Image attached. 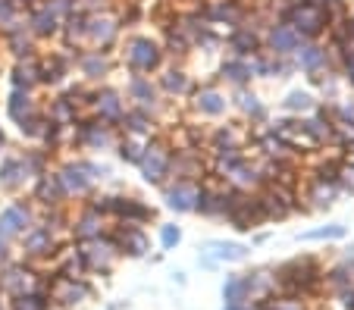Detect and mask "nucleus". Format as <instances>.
<instances>
[{
  "mask_svg": "<svg viewBox=\"0 0 354 310\" xmlns=\"http://www.w3.org/2000/svg\"><path fill=\"white\" fill-rule=\"evenodd\" d=\"M333 13L335 10L317 7V3H310V0H292V3L279 13V22H288L304 41H317L329 28Z\"/></svg>",
  "mask_w": 354,
  "mask_h": 310,
  "instance_id": "nucleus-1",
  "label": "nucleus"
},
{
  "mask_svg": "<svg viewBox=\"0 0 354 310\" xmlns=\"http://www.w3.org/2000/svg\"><path fill=\"white\" fill-rule=\"evenodd\" d=\"M169 163H173V144L163 135H151V142L141 148V157L135 166L141 169V179L147 185H167L169 182Z\"/></svg>",
  "mask_w": 354,
  "mask_h": 310,
  "instance_id": "nucleus-2",
  "label": "nucleus"
},
{
  "mask_svg": "<svg viewBox=\"0 0 354 310\" xmlns=\"http://www.w3.org/2000/svg\"><path fill=\"white\" fill-rule=\"evenodd\" d=\"M163 57H167V50H163L160 41L145 38V35H135V38H129L126 48H122V63H126V66L132 69L135 75L157 72V69L163 66Z\"/></svg>",
  "mask_w": 354,
  "mask_h": 310,
  "instance_id": "nucleus-3",
  "label": "nucleus"
},
{
  "mask_svg": "<svg viewBox=\"0 0 354 310\" xmlns=\"http://www.w3.org/2000/svg\"><path fill=\"white\" fill-rule=\"evenodd\" d=\"M91 207L100 216H113L120 223H132V226H145L154 220V207L141 204L138 197H94Z\"/></svg>",
  "mask_w": 354,
  "mask_h": 310,
  "instance_id": "nucleus-4",
  "label": "nucleus"
},
{
  "mask_svg": "<svg viewBox=\"0 0 354 310\" xmlns=\"http://www.w3.org/2000/svg\"><path fill=\"white\" fill-rule=\"evenodd\" d=\"M292 63L308 75L314 85H323V81L329 79V69H333L329 50L323 48V44H317V41H301V48L292 54Z\"/></svg>",
  "mask_w": 354,
  "mask_h": 310,
  "instance_id": "nucleus-5",
  "label": "nucleus"
},
{
  "mask_svg": "<svg viewBox=\"0 0 354 310\" xmlns=\"http://www.w3.org/2000/svg\"><path fill=\"white\" fill-rule=\"evenodd\" d=\"M79 257H82L88 273H100V276H104V273H110L116 267L120 248L113 244L110 235H100V238H91V242H82Z\"/></svg>",
  "mask_w": 354,
  "mask_h": 310,
  "instance_id": "nucleus-6",
  "label": "nucleus"
},
{
  "mask_svg": "<svg viewBox=\"0 0 354 310\" xmlns=\"http://www.w3.org/2000/svg\"><path fill=\"white\" fill-rule=\"evenodd\" d=\"M73 126H79L73 132V142L79 144V148H85V151H107V148H113L116 144V135H113V126H110V122H100V119L79 122L75 119Z\"/></svg>",
  "mask_w": 354,
  "mask_h": 310,
  "instance_id": "nucleus-7",
  "label": "nucleus"
},
{
  "mask_svg": "<svg viewBox=\"0 0 354 310\" xmlns=\"http://www.w3.org/2000/svg\"><path fill=\"white\" fill-rule=\"evenodd\" d=\"M85 298H91V285L85 282V279H66L57 273L54 279H50V295H47V301L54 304V307H75V304H82Z\"/></svg>",
  "mask_w": 354,
  "mask_h": 310,
  "instance_id": "nucleus-8",
  "label": "nucleus"
},
{
  "mask_svg": "<svg viewBox=\"0 0 354 310\" xmlns=\"http://www.w3.org/2000/svg\"><path fill=\"white\" fill-rule=\"evenodd\" d=\"M301 35L295 32L288 22H270V28H267V35H263V50L267 54H273V57H292L295 50L301 48Z\"/></svg>",
  "mask_w": 354,
  "mask_h": 310,
  "instance_id": "nucleus-9",
  "label": "nucleus"
},
{
  "mask_svg": "<svg viewBox=\"0 0 354 310\" xmlns=\"http://www.w3.org/2000/svg\"><path fill=\"white\" fill-rule=\"evenodd\" d=\"M32 226H35V216H32V207H28V204L16 201V204L0 210V242L26 235Z\"/></svg>",
  "mask_w": 354,
  "mask_h": 310,
  "instance_id": "nucleus-10",
  "label": "nucleus"
},
{
  "mask_svg": "<svg viewBox=\"0 0 354 310\" xmlns=\"http://www.w3.org/2000/svg\"><path fill=\"white\" fill-rule=\"evenodd\" d=\"M198 191L201 185L192 179H173V182L163 185V197H167V207L176 213H194V204H198Z\"/></svg>",
  "mask_w": 354,
  "mask_h": 310,
  "instance_id": "nucleus-11",
  "label": "nucleus"
},
{
  "mask_svg": "<svg viewBox=\"0 0 354 310\" xmlns=\"http://www.w3.org/2000/svg\"><path fill=\"white\" fill-rule=\"evenodd\" d=\"M113 244L120 248V254H129V257H145L151 242H147V232L141 226H132V223H120L113 232H110Z\"/></svg>",
  "mask_w": 354,
  "mask_h": 310,
  "instance_id": "nucleus-12",
  "label": "nucleus"
},
{
  "mask_svg": "<svg viewBox=\"0 0 354 310\" xmlns=\"http://www.w3.org/2000/svg\"><path fill=\"white\" fill-rule=\"evenodd\" d=\"M120 19H113V16H97V13H91L88 16V32H85V38L91 41L97 50H107V48H113V41L120 38ZM110 54V50H107Z\"/></svg>",
  "mask_w": 354,
  "mask_h": 310,
  "instance_id": "nucleus-13",
  "label": "nucleus"
},
{
  "mask_svg": "<svg viewBox=\"0 0 354 310\" xmlns=\"http://www.w3.org/2000/svg\"><path fill=\"white\" fill-rule=\"evenodd\" d=\"M248 244L241 242H220V238H214V242H204V248H201V263L204 267H214V263L226 260V263H239L248 257Z\"/></svg>",
  "mask_w": 354,
  "mask_h": 310,
  "instance_id": "nucleus-14",
  "label": "nucleus"
},
{
  "mask_svg": "<svg viewBox=\"0 0 354 310\" xmlns=\"http://www.w3.org/2000/svg\"><path fill=\"white\" fill-rule=\"evenodd\" d=\"M91 110L94 116H97L100 122H120L122 113H126V104H122V95L116 91V88H97L91 97Z\"/></svg>",
  "mask_w": 354,
  "mask_h": 310,
  "instance_id": "nucleus-15",
  "label": "nucleus"
},
{
  "mask_svg": "<svg viewBox=\"0 0 354 310\" xmlns=\"http://www.w3.org/2000/svg\"><path fill=\"white\" fill-rule=\"evenodd\" d=\"M229 107V97L223 95L220 88L214 85H204L198 88V91H192V110L198 116H210V119H216V116H223Z\"/></svg>",
  "mask_w": 354,
  "mask_h": 310,
  "instance_id": "nucleus-16",
  "label": "nucleus"
},
{
  "mask_svg": "<svg viewBox=\"0 0 354 310\" xmlns=\"http://www.w3.org/2000/svg\"><path fill=\"white\" fill-rule=\"evenodd\" d=\"M22 251L26 257H54L60 251L54 238V229H47V226H32V229L22 235Z\"/></svg>",
  "mask_w": 354,
  "mask_h": 310,
  "instance_id": "nucleus-17",
  "label": "nucleus"
},
{
  "mask_svg": "<svg viewBox=\"0 0 354 310\" xmlns=\"http://www.w3.org/2000/svg\"><path fill=\"white\" fill-rule=\"evenodd\" d=\"M75 69H79L85 79L97 81V79H107L110 75L113 60L107 57V50H79V54H75Z\"/></svg>",
  "mask_w": 354,
  "mask_h": 310,
  "instance_id": "nucleus-18",
  "label": "nucleus"
},
{
  "mask_svg": "<svg viewBox=\"0 0 354 310\" xmlns=\"http://www.w3.org/2000/svg\"><path fill=\"white\" fill-rule=\"evenodd\" d=\"M201 19L207 22V26H235L239 28L241 22H245V10L235 3V0H214L210 7H204V13H201Z\"/></svg>",
  "mask_w": 354,
  "mask_h": 310,
  "instance_id": "nucleus-19",
  "label": "nucleus"
},
{
  "mask_svg": "<svg viewBox=\"0 0 354 310\" xmlns=\"http://www.w3.org/2000/svg\"><path fill=\"white\" fill-rule=\"evenodd\" d=\"M126 95L135 107L147 110V113H154L157 110V85L151 81V75H135L132 72V79H129V85H126Z\"/></svg>",
  "mask_w": 354,
  "mask_h": 310,
  "instance_id": "nucleus-20",
  "label": "nucleus"
},
{
  "mask_svg": "<svg viewBox=\"0 0 354 310\" xmlns=\"http://www.w3.org/2000/svg\"><path fill=\"white\" fill-rule=\"evenodd\" d=\"M226 44H229V50H232V57H248V60H251V57L263 54V38L248 26L235 28V32L226 38Z\"/></svg>",
  "mask_w": 354,
  "mask_h": 310,
  "instance_id": "nucleus-21",
  "label": "nucleus"
},
{
  "mask_svg": "<svg viewBox=\"0 0 354 310\" xmlns=\"http://www.w3.org/2000/svg\"><path fill=\"white\" fill-rule=\"evenodd\" d=\"M35 201L41 204V207H60L63 201H66V191H63L60 179H57V173H41L38 179H35Z\"/></svg>",
  "mask_w": 354,
  "mask_h": 310,
  "instance_id": "nucleus-22",
  "label": "nucleus"
},
{
  "mask_svg": "<svg viewBox=\"0 0 354 310\" xmlns=\"http://www.w3.org/2000/svg\"><path fill=\"white\" fill-rule=\"evenodd\" d=\"M57 179H60V185H63V191H66V197L91 195V188H94V179H88V175L82 173L79 166H75V160L57 169Z\"/></svg>",
  "mask_w": 354,
  "mask_h": 310,
  "instance_id": "nucleus-23",
  "label": "nucleus"
},
{
  "mask_svg": "<svg viewBox=\"0 0 354 310\" xmlns=\"http://www.w3.org/2000/svg\"><path fill=\"white\" fill-rule=\"evenodd\" d=\"M63 19L54 13V10L47 7V3H41V7H35L32 13H28V32L35 35V38H54L57 32H60Z\"/></svg>",
  "mask_w": 354,
  "mask_h": 310,
  "instance_id": "nucleus-24",
  "label": "nucleus"
},
{
  "mask_svg": "<svg viewBox=\"0 0 354 310\" xmlns=\"http://www.w3.org/2000/svg\"><path fill=\"white\" fill-rule=\"evenodd\" d=\"M226 185H229V188H239V191H245V195H251V191L263 188L261 166H254V163H251V160L239 163V166H235L232 173L226 175Z\"/></svg>",
  "mask_w": 354,
  "mask_h": 310,
  "instance_id": "nucleus-25",
  "label": "nucleus"
},
{
  "mask_svg": "<svg viewBox=\"0 0 354 310\" xmlns=\"http://www.w3.org/2000/svg\"><path fill=\"white\" fill-rule=\"evenodd\" d=\"M220 79L229 81L232 88H248L251 79H254V63L248 60V57H229L220 66Z\"/></svg>",
  "mask_w": 354,
  "mask_h": 310,
  "instance_id": "nucleus-26",
  "label": "nucleus"
},
{
  "mask_svg": "<svg viewBox=\"0 0 354 310\" xmlns=\"http://www.w3.org/2000/svg\"><path fill=\"white\" fill-rule=\"evenodd\" d=\"M0 285L10 291L13 298H19V295H35V291H44L38 285V279H35V273L32 270H26V267H10L7 270V276L0 279Z\"/></svg>",
  "mask_w": 354,
  "mask_h": 310,
  "instance_id": "nucleus-27",
  "label": "nucleus"
},
{
  "mask_svg": "<svg viewBox=\"0 0 354 310\" xmlns=\"http://www.w3.org/2000/svg\"><path fill=\"white\" fill-rule=\"evenodd\" d=\"M73 232H75V238H79V242H91V238H100V235H104V216H100L97 210L88 204V207H82V213L75 216Z\"/></svg>",
  "mask_w": 354,
  "mask_h": 310,
  "instance_id": "nucleus-28",
  "label": "nucleus"
},
{
  "mask_svg": "<svg viewBox=\"0 0 354 310\" xmlns=\"http://www.w3.org/2000/svg\"><path fill=\"white\" fill-rule=\"evenodd\" d=\"M251 63H254V75H261V79H286L295 69V63L288 57H273V54H257L251 57Z\"/></svg>",
  "mask_w": 354,
  "mask_h": 310,
  "instance_id": "nucleus-29",
  "label": "nucleus"
},
{
  "mask_svg": "<svg viewBox=\"0 0 354 310\" xmlns=\"http://www.w3.org/2000/svg\"><path fill=\"white\" fill-rule=\"evenodd\" d=\"M120 126L126 128V135H132V138H151L154 135V116L147 113V110H141V107L126 110L122 119H120Z\"/></svg>",
  "mask_w": 354,
  "mask_h": 310,
  "instance_id": "nucleus-30",
  "label": "nucleus"
},
{
  "mask_svg": "<svg viewBox=\"0 0 354 310\" xmlns=\"http://www.w3.org/2000/svg\"><path fill=\"white\" fill-rule=\"evenodd\" d=\"M157 91H163V95H169V97L192 95V91H194L192 75H188L185 69H167V72L160 75V81H157Z\"/></svg>",
  "mask_w": 354,
  "mask_h": 310,
  "instance_id": "nucleus-31",
  "label": "nucleus"
},
{
  "mask_svg": "<svg viewBox=\"0 0 354 310\" xmlns=\"http://www.w3.org/2000/svg\"><path fill=\"white\" fill-rule=\"evenodd\" d=\"M28 179H32V175H28L22 157H7V160L0 163V185H3V188L16 191V188H22Z\"/></svg>",
  "mask_w": 354,
  "mask_h": 310,
  "instance_id": "nucleus-32",
  "label": "nucleus"
},
{
  "mask_svg": "<svg viewBox=\"0 0 354 310\" xmlns=\"http://www.w3.org/2000/svg\"><path fill=\"white\" fill-rule=\"evenodd\" d=\"M235 107H239L251 122L267 119V107H263V101L254 95V91H248V88H235Z\"/></svg>",
  "mask_w": 354,
  "mask_h": 310,
  "instance_id": "nucleus-33",
  "label": "nucleus"
},
{
  "mask_svg": "<svg viewBox=\"0 0 354 310\" xmlns=\"http://www.w3.org/2000/svg\"><path fill=\"white\" fill-rule=\"evenodd\" d=\"M35 110H38V107H35L32 91L13 88V95H10V101H7V113H10V119H13V122H22L26 116H32Z\"/></svg>",
  "mask_w": 354,
  "mask_h": 310,
  "instance_id": "nucleus-34",
  "label": "nucleus"
},
{
  "mask_svg": "<svg viewBox=\"0 0 354 310\" xmlns=\"http://www.w3.org/2000/svg\"><path fill=\"white\" fill-rule=\"evenodd\" d=\"M38 69H41V63L35 57H22L13 69V85L22 88V91H32L38 85Z\"/></svg>",
  "mask_w": 354,
  "mask_h": 310,
  "instance_id": "nucleus-35",
  "label": "nucleus"
},
{
  "mask_svg": "<svg viewBox=\"0 0 354 310\" xmlns=\"http://www.w3.org/2000/svg\"><path fill=\"white\" fill-rule=\"evenodd\" d=\"M282 110L286 113H295V116H310L317 110V97L310 91H288L286 101H282Z\"/></svg>",
  "mask_w": 354,
  "mask_h": 310,
  "instance_id": "nucleus-36",
  "label": "nucleus"
},
{
  "mask_svg": "<svg viewBox=\"0 0 354 310\" xmlns=\"http://www.w3.org/2000/svg\"><path fill=\"white\" fill-rule=\"evenodd\" d=\"M339 182H323V179H310L308 185V201H314V207H329L339 197Z\"/></svg>",
  "mask_w": 354,
  "mask_h": 310,
  "instance_id": "nucleus-37",
  "label": "nucleus"
},
{
  "mask_svg": "<svg viewBox=\"0 0 354 310\" xmlns=\"http://www.w3.org/2000/svg\"><path fill=\"white\" fill-rule=\"evenodd\" d=\"M207 148L210 151H226V148H241L239 144V132L232 126H220L207 135Z\"/></svg>",
  "mask_w": 354,
  "mask_h": 310,
  "instance_id": "nucleus-38",
  "label": "nucleus"
},
{
  "mask_svg": "<svg viewBox=\"0 0 354 310\" xmlns=\"http://www.w3.org/2000/svg\"><path fill=\"white\" fill-rule=\"evenodd\" d=\"M47 119L60 122V126H69V122L79 119V107H73L66 97H57V101L50 104V116H47Z\"/></svg>",
  "mask_w": 354,
  "mask_h": 310,
  "instance_id": "nucleus-39",
  "label": "nucleus"
},
{
  "mask_svg": "<svg viewBox=\"0 0 354 310\" xmlns=\"http://www.w3.org/2000/svg\"><path fill=\"white\" fill-rule=\"evenodd\" d=\"M301 242H333V238H345V226L333 223V226H323V229H310V232H301Z\"/></svg>",
  "mask_w": 354,
  "mask_h": 310,
  "instance_id": "nucleus-40",
  "label": "nucleus"
},
{
  "mask_svg": "<svg viewBox=\"0 0 354 310\" xmlns=\"http://www.w3.org/2000/svg\"><path fill=\"white\" fill-rule=\"evenodd\" d=\"M223 301H226V304H241V301H248V298H245V282H241L239 273L226 276V282H223Z\"/></svg>",
  "mask_w": 354,
  "mask_h": 310,
  "instance_id": "nucleus-41",
  "label": "nucleus"
},
{
  "mask_svg": "<svg viewBox=\"0 0 354 310\" xmlns=\"http://www.w3.org/2000/svg\"><path fill=\"white\" fill-rule=\"evenodd\" d=\"M16 126H19V132L26 138H41V135H44V126H47V116L41 113V110H35L32 116H26V119L16 122Z\"/></svg>",
  "mask_w": 354,
  "mask_h": 310,
  "instance_id": "nucleus-42",
  "label": "nucleus"
},
{
  "mask_svg": "<svg viewBox=\"0 0 354 310\" xmlns=\"http://www.w3.org/2000/svg\"><path fill=\"white\" fill-rule=\"evenodd\" d=\"M263 310H304V301L298 295H279V298H263Z\"/></svg>",
  "mask_w": 354,
  "mask_h": 310,
  "instance_id": "nucleus-43",
  "label": "nucleus"
},
{
  "mask_svg": "<svg viewBox=\"0 0 354 310\" xmlns=\"http://www.w3.org/2000/svg\"><path fill=\"white\" fill-rule=\"evenodd\" d=\"M50 301H47L44 291H35V295H19L13 301V310H47Z\"/></svg>",
  "mask_w": 354,
  "mask_h": 310,
  "instance_id": "nucleus-44",
  "label": "nucleus"
},
{
  "mask_svg": "<svg viewBox=\"0 0 354 310\" xmlns=\"http://www.w3.org/2000/svg\"><path fill=\"white\" fill-rule=\"evenodd\" d=\"M141 148L145 144H138V138H122L120 144H116V154H120V160L122 163H138V157H141Z\"/></svg>",
  "mask_w": 354,
  "mask_h": 310,
  "instance_id": "nucleus-45",
  "label": "nucleus"
},
{
  "mask_svg": "<svg viewBox=\"0 0 354 310\" xmlns=\"http://www.w3.org/2000/svg\"><path fill=\"white\" fill-rule=\"evenodd\" d=\"M75 166H79L82 173L88 175V179H94V182H97V179H107V175H110V166H104V163H94V160H75Z\"/></svg>",
  "mask_w": 354,
  "mask_h": 310,
  "instance_id": "nucleus-46",
  "label": "nucleus"
},
{
  "mask_svg": "<svg viewBox=\"0 0 354 310\" xmlns=\"http://www.w3.org/2000/svg\"><path fill=\"white\" fill-rule=\"evenodd\" d=\"M179 242H182V229H179V226H173V223L160 226V244H163V248L173 251Z\"/></svg>",
  "mask_w": 354,
  "mask_h": 310,
  "instance_id": "nucleus-47",
  "label": "nucleus"
},
{
  "mask_svg": "<svg viewBox=\"0 0 354 310\" xmlns=\"http://www.w3.org/2000/svg\"><path fill=\"white\" fill-rule=\"evenodd\" d=\"M342 75H345L348 85L354 88V48L342 50Z\"/></svg>",
  "mask_w": 354,
  "mask_h": 310,
  "instance_id": "nucleus-48",
  "label": "nucleus"
},
{
  "mask_svg": "<svg viewBox=\"0 0 354 310\" xmlns=\"http://www.w3.org/2000/svg\"><path fill=\"white\" fill-rule=\"evenodd\" d=\"M223 310H263V301H241V304H223Z\"/></svg>",
  "mask_w": 354,
  "mask_h": 310,
  "instance_id": "nucleus-49",
  "label": "nucleus"
},
{
  "mask_svg": "<svg viewBox=\"0 0 354 310\" xmlns=\"http://www.w3.org/2000/svg\"><path fill=\"white\" fill-rule=\"evenodd\" d=\"M13 3H16V7H22V3H26V7H32L35 0H13Z\"/></svg>",
  "mask_w": 354,
  "mask_h": 310,
  "instance_id": "nucleus-50",
  "label": "nucleus"
},
{
  "mask_svg": "<svg viewBox=\"0 0 354 310\" xmlns=\"http://www.w3.org/2000/svg\"><path fill=\"white\" fill-rule=\"evenodd\" d=\"M7 260V248H3V242H0V263Z\"/></svg>",
  "mask_w": 354,
  "mask_h": 310,
  "instance_id": "nucleus-51",
  "label": "nucleus"
},
{
  "mask_svg": "<svg viewBox=\"0 0 354 310\" xmlns=\"http://www.w3.org/2000/svg\"><path fill=\"white\" fill-rule=\"evenodd\" d=\"M3 144H7V138H3V128H0V148H3Z\"/></svg>",
  "mask_w": 354,
  "mask_h": 310,
  "instance_id": "nucleus-52",
  "label": "nucleus"
},
{
  "mask_svg": "<svg viewBox=\"0 0 354 310\" xmlns=\"http://www.w3.org/2000/svg\"><path fill=\"white\" fill-rule=\"evenodd\" d=\"M110 310H113V307H110Z\"/></svg>",
  "mask_w": 354,
  "mask_h": 310,
  "instance_id": "nucleus-53",
  "label": "nucleus"
}]
</instances>
